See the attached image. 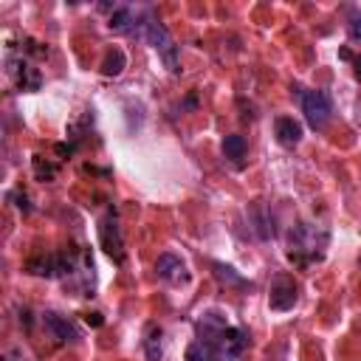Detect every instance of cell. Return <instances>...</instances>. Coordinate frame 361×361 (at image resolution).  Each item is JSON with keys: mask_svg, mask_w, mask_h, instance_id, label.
I'll list each match as a JSON object with an SVG mask.
<instances>
[{"mask_svg": "<svg viewBox=\"0 0 361 361\" xmlns=\"http://www.w3.org/2000/svg\"><path fill=\"white\" fill-rule=\"evenodd\" d=\"M327 243V234L319 231L316 226L310 223H299L290 228V237H288V257L299 265H310L313 259H322V248Z\"/></svg>", "mask_w": 361, "mask_h": 361, "instance_id": "cell-1", "label": "cell"}, {"mask_svg": "<svg viewBox=\"0 0 361 361\" xmlns=\"http://www.w3.org/2000/svg\"><path fill=\"white\" fill-rule=\"evenodd\" d=\"M141 34H144V39L149 42V48H155V51H158V56L164 59L166 71L178 73V45L172 42V37H169L166 25H164L152 11H149V14H147V20L141 23Z\"/></svg>", "mask_w": 361, "mask_h": 361, "instance_id": "cell-2", "label": "cell"}, {"mask_svg": "<svg viewBox=\"0 0 361 361\" xmlns=\"http://www.w3.org/2000/svg\"><path fill=\"white\" fill-rule=\"evenodd\" d=\"M302 113L313 130H324L333 118V104L324 90H305L302 93Z\"/></svg>", "mask_w": 361, "mask_h": 361, "instance_id": "cell-3", "label": "cell"}, {"mask_svg": "<svg viewBox=\"0 0 361 361\" xmlns=\"http://www.w3.org/2000/svg\"><path fill=\"white\" fill-rule=\"evenodd\" d=\"M99 240H102V248H104L110 257H116V259L121 262V257H124V243H121V231H118V223H116V214H113V212H107V214L102 217V223H99Z\"/></svg>", "mask_w": 361, "mask_h": 361, "instance_id": "cell-4", "label": "cell"}, {"mask_svg": "<svg viewBox=\"0 0 361 361\" xmlns=\"http://www.w3.org/2000/svg\"><path fill=\"white\" fill-rule=\"evenodd\" d=\"M6 68H8V73H11V76H17V87H20V90H28V93L39 90L42 76H39V71H37V68H31L23 56H20V59H14V56L8 54V56H6Z\"/></svg>", "mask_w": 361, "mask_h": 361, "instance_id": "cell-5", "label": "cell"}, {"mask_svg": "<svg viewBox=\"0 0 361 361\" xmlns=\"http://www.w3.org/2000/svg\"><path fill=\"white\" fill-rule=\"evenodd\" d=\"M155 274H158V279H164V282H169V285H183V282H189V271H186V265H183L175 254H161L158 262H155Z\"/></svg>", "mask_w": 361, "mask_h": 361, "instance_id": "cell-6", "label": "cell"}, {"mask_svg": "<svg viewBox=\"0 0 361 361\" xmlns=\"http://www.w3.org/2000/svg\"><path fill=\"white\" fill-rule=\"evenodd\" d=\"M271 310H290L296 305V285L290 276H276L271 285V296H268Z\"/></svg>", "mask_w": 361, "mask_h": 361, "instance_id": "cell-7", "label": "cell"}, {"mask_svg": "<svg viewBox=\"0 0 361 361\" xmlns=\"http://www.w3.org/2000/svg\"><path fill=\"white\" fill-rule=\"evenodd\" d=\"M42 322H45V327L51 330V336H54L56 341H62V344H76V341H79V330H76L68 319H62L59 313H45Z\"/></svg>", "mask_w": 361, "mask_h": 361, "instance_id": "cell-8", "label": "cell"}, {"mask_svg": "<svg viewBox=\"0 0 361 361\" xmlns=\"http://www.w3.org/2000/svg\"><path fill=\"white\" fill-rule=\"evenodd\" d=\"M274 130H276V141H279L282 147H288V149L302 141V124H299L293 116H279V118L274 121Z\"/></svg>", "mask_w": 361, "mask_h": 361, "instance_id": "cell-9", "label": "cell"}, {"mask_svg": "<svg viewBox=\"0 0 361 361\" xmlns=\"http://www.w3.org/2000/svg\"><path fill=\"white\" fill-rule=\"evenodd\" d=\"M28 274H34V276H59V259H56V254H39V257H34V259H28Z\"/></svg>", "mask_w": 361, "mask_h": 361, "instance_id": "cell-10", "label": "cell"}, {"mask_svg": "<svg viewBox=\"0 0 361 361\" xmlns=\"http://www.w3.org/2000/svg\"><path fill=\"white\" fill-rule=\"evenodd\" d=\"M186 361H226V358L220 355V350H217L212 341L197 338V341L189 344V350H186Z\"/></svg>", "mask_w": 361, "mask_h": 361, "instance_id": "cell-11", "label": "cell"}, {"mask_svg": "<svg viewBox=\"0 0 361 361\" xmlns=\"http://www.w3.org/2000/svg\"><path fill=\"white\" fill-rule=\"evenodd\" d=\"M135 14H133V8H113V14H110V23H107V28L113 31V34H130V31H135Z\"/></svg>", "mask_w": 361, "mask_h": 361, "instance_id": "cell-12", "label": "cell"}, {"mask_svg": "<svg viewBox=\"0 0 361 361\" xmlns=\"http://www.w3.org/2000/svg\"><path fill=\"white\" fill-rule=\"evenodd\" d=\"M245 149H248V144H245V138H243V135L231 133V135H226V138H223V155H226L228 161L240 164V161L245 158Z\"/></svg>", "mask_w": 361, "mask_h": 361, "instance_id": "cell-13", "label": "cell"}, {"mask_svg": "<svg viewBox=\"0 0 361 361\" xmlns=\"http://www.w3.org/2000/svg\"><path fill=\"white\" fill-rule=\"evenodd\" d=\"M124 65H127L124 51H121V48H113V51H107V56H104V62H102V73H104V76H118V73L124 71Z\"/></svg>", "mask_w": 361, "mask_h": 361, "instance_id": "cell-14", "label": "cell"}, {"mask_svg": "<svg viewBox=\"0 0 361 361\" xmlns=\"http://www.w3.org/2000/svg\"><path fill=\"white\" fill-rule=\"evenodd\" d=\"M212 268H214V276H217L220 282H226V285H237V288H248V282H245L234 268H228V265H223V262H214Z\"/></svg>", "mask_w": 361, "mask_h": 361, "instance_id": "cell-15", "label": "cell"}, {"mask_svg": "<svg viewBox=\"0 0 361 361\" xmlns=\"http://www.w3.org/2000/svg\"><path fill=\"white\" fill-rule=\"evenodd\" d=\"M161 336H164V333H161V327H155V324L147 330L144 350H147V358H149V361H158V358H161V353H164V350H161Z\"/></svg>", "mask_w": 361, "mask_h": 361, "instance_id": "cell-16", "label": "cell"}, {"mask_svg": "<svg viewBox=\"0 0 361 361\" xmlns=\"http://www.w3.org/2000/svg\"><path fill=\"white\" fill-rule=\"evenodd\" d=\"M347 37L350 42H358L361 45V14H353L350 23H347Z\"/></svg>", "mask_w": 361, "mask_h": 361, "instance_id": "cell-17", "label": "cell"}, {"mask_svg": "<svg viewBox=\"0 0 361 361\" xmlns=\"http://www.w3.org/2000/svg\"><path fill=\"white\" fill-rule=\"evenodd\" d=\"M34 169H37V175H39V178H54V172H56L51 164H45V166H42V158H34Z\"/></svg>", "mask_w": 361, "mask_h": 361, "instance_id": "cell-18", "label": "cell"}, {"mask_svg": "<svg viewBox=\"0 0 361 361\" xmlns=\"http://www.w3.org/2000/svg\"><path fill=\"white\" fill-rule=\"evenodd\" d=\"M87 324H93V327H102V324H104L102 313H90V316H87Z\"/></svg>", "mask_w": 361, "mask_h": 361, "instance_id": "cell-19", "label": "cell"}, {"mask_svg": "<svg viewBox=\"0 0 361 361\" xmlns=\"http://www.w3.org/2000/svg\"><path fill=\"white\" fill-rule=\"evenodd\" d=\"M353 68H355V79L361 82V56H353Z\"/></svg>", "mask_w": 361, "mask_h": 361, "instance_id": "cell-20", "label": "cell"}, {"mask_svg": "<svg viewBox=\"0 0 361 361\" xmlns=\"http://www.w3.org/2000/svg\"><path fill=\"white\" fill-rule=\"evenodd\" d=\"M3 361H11V358H3Z\"/></svg>", "mask_w": 361, "mask_h": 361, "instance_id": "cell-21", "label": "cell"}]
</instances>
